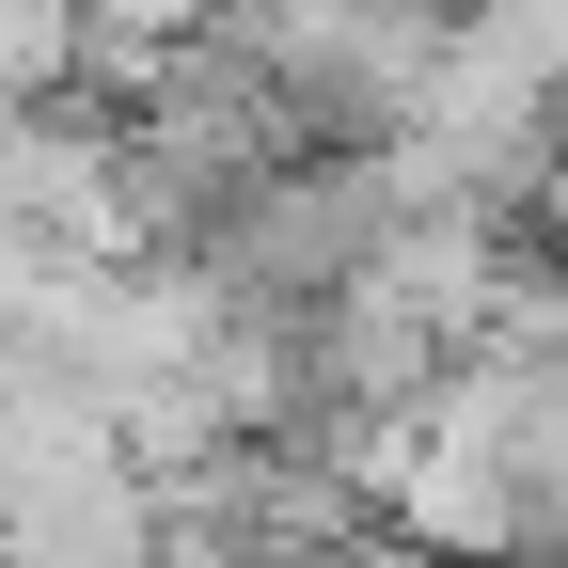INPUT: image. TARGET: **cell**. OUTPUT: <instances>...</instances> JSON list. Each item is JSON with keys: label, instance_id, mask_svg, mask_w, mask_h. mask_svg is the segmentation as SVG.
Here are the masks:
<instances>
[{"label": "cell", "instance_id": "1", "mask_svg": "<svg viewBox=\"0 0 568 568\" xmlns=\"http://www.w3.org/2000/svg\"><path fill=\"white\" fill-rule=\"evenodd\" d=\"M379 568H410V552H379ZM426 568H443V552H426Z\"/></svg>", "mask_w": 568, "mask_h": 568}]
</instances>
